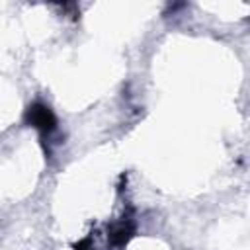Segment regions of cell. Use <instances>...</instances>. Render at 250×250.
Returning a JSON list of instances; mask_svg holds the SVG:
<instances>
[{
	"instance_id": "obj_2",
	"label": "cell",
	"mask_w": 250,
	"mask_h": 250,
	"mask_svg": "<svg viewBox=\"0 0 250 250\" xmlns=\"http://www.w3.org/2000/svg\"><path fill=\"white\" fill-rule=\"evenodd\" d=\"M133 232H135V225L129 221V219H121L119 223H115L113 227H111V230H109V240H111V244L113 246H125L127 242H129V238L133 236Z\"/></svg>"
},
{
	"instance_id": "obj_1",
	"label": "cell",
	"mask_w": 250,
	"mask_h": 250,
	"mask_svg": "<svg viewBox=\"0 0 250 250\" xmlns=\"http://www.w3.org/2000/svg\"><path fill=\"white\" fill-rule=\"evenodd\" d=\"M25 119L35 129H39L43 135H49V133H53L57 129V119H55L53 111L45 104H33V105H29V109L25 113Z\"/></svg>"
}]
</instances>
